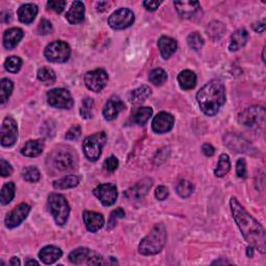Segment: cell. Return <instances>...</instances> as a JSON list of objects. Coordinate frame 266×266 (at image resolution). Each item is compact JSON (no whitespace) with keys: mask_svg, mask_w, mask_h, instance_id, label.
<instances>
[{"mask_svg":"<svg viewBox=\"0 0 266 266\" xmlns=\"http://www.w3.org/2000/svg\"><path fill=\"white\" fill-rule=\"evenodd\" d=\"M158 47L162 57L168 59L173 55L177 50V42L176 40L169 37H161L158 41Z\"/></svg>","mask_w":266,"mask_h":266,"instance_id":"4316f807","label":"cell"},{"mask_svg":"<svg viewBox=\"0 0 266 266\" xmlns=\"http://www.w3.org/2000/svg\"><path fill=\"white\" fill-rule=\"evenodd\" d=\"M83 220L90 232H97L104 225V218L102 214L94 211H84Z\"/></svg>","mask_w":266,"mask_h":266,"instance_id":"ffe728a7","label":"cell"},{"mask_svg":"<svg viewBox=\"0 0 266 266\" xmlns=\"http://www.w3.org/2000/svg\"><path fill=\"white\" fill-rule=\"evenodd\" d=\"M207 33L212 41H218L226 31L225 25L219 21H212L207 27Z\"/></svg>","mask_w":266,"mask_h":266,"instance_id":"4dcf8cb0","label":"cell"},{"mask_svg":"<svg viewBox=\"0 0 266 266\" xmlns=\"http://www.w3.org/2000/svg\"><path fill=\"white\" fill-rule=\"evenodd\" d=\"M187 44L193 50L199 51L204 46V39L198 32H193L187 37Z\"/></svg>","mask_w":266,"mask_h":266,"instance_id":"ab89813d","label":"cell"},{"mask_svg":"<svg viewBox=\"0 0 266 266\" xmlns=\"http://www.w3.org/2000/svg\"><path fill=\"white\" fill-rule=\"evenodd\" d=\"M167 242V230L162 224L154 226L151 232L140 243L139 251L144 256L158 254Z\"/></svg>","mask_w":266,"mask_h":266,"instance_id":"3957f363","label":"cell"},{"mask_svg":"<svg viewBox=\"0 0 266 266\" xmlns=\"http://www.w3.org/2000/svg\"><path fill=\"white\" fill-rule=\"evenodd\" d=\"M202 151L204 153V155L208 156V157L213 156L214 153H216V149H214L210 144H204L203 147H202Z\"/></svg>","mask_w":266,"mask_h":266,"instance_id":"db71d44e","label":"cell"},{"mask_svg":"<svg viewBox=\"0 0 266 266\" xmlns=\"http://www.w3.org/2000/svg\"><path fill=\"white\" fill-rule=\"evenodd\" d=\"M174 5L178 14L184 19L193 18L201 10V5L198 1H176Z\"/></svg>","mask_w":266,"mask_h":266,"instance_id":"d6986e66","label":"cell"},{"mask_svg":"<svg viewBox=\"0 0 266 266\" xmlns=\"http://www.w3.org/2000/svg\"><path fill=\"white\" fill-rule=\"evenodd\" d=\"M134 14L129 8H120L114 12L108 18V25L113 29H125L131 26L134 22Z\"/></svg>","mask_w":266,"mask_h":266,"instance_id":"30bf717a","label":"cell"},{"mask_svg":"<svg viewBox=\"0 0 266 266\" xmlns=\"http://www.w3.org/2000/svg\"><path fill=\"white\" fill-rule=\"evenodd\" d=\"M266 111L262 106H251L244 109L238 117V122L250 128L263 126L265 122Z\"/></svg>","mask_w":266,"mask_h":266,"instance_id":"52a82bcc","label":"cell"},{"mask_svg":"<svg viewBox=\"0 0 266 266\" xmlns=\"http://www.w3.org/2000/svg\"><path fill=\"white\" fill-rule=\"evenodd\" d=\"M119 167V160L116 156H110L108 157L105 161H104V169L107 171H110V173H113Z\"/></svg>","mask_w":266,"mask_h":266,"instance_id":"c3c4849f","label":"cell"},{"mask_svg":"<svg viewBox=\"0 0 266 266\" xmlns=\"http://www.w3.org/2000/svg\"><path fill=\"white\" fill-rule=\"evenodd\" d=\"M63 256V252L59 247L54 245H47L43 247L39 253V258L45 264H52Z\"/></svg>","mask_w":266,"mask_h":266,"instance_id":"603a6c76","label":"cell"},{"mask_svg":"<svg viewBox=\"0 0 266 266\" xmlns=\"http://www.w3.org/2000/svg\"><path fill=\"white\" fill-rule=\"evenodd\" d=\"M212 264L214 265V264H230V262L229 261H226V260H218V261H214V262H212Z\"/></svg>","mask_w":266,"mask_h":266,"instance_id":"6f0895ef","label":"cell"},{"mask_svg":"<svg viewBox=\"0 0 266 266\" xmlns=\"http://www.w3.org/2000/svg\"><path fill=\"white\" fill-rule=\"evenodd\" d=\"M45 57L52 63H65L71 54V49L64 41H54L45 49Z\"/></svg>","mask_w":266,"mask_h":266,"instance_id":"ba28073f","label":"cell"},{"mask_svg":"<svg viewBox=\"0 0 266 266\" xmlns=\"http://www.w3.org/2000/svg\"><path fill=\"white\" fill-rule=\"evenodd\" d=\"M230 169H231V162H230L229 156L227 155V154H221V155L219 156L218 167L216 170H214V174H216L217 177L221 178L229 173Z\"/></svg>","mask_w":266,"mask_h":266,"instance_id":"e575fe53","label":"cell"},{"mask_svg":"<svg viewBox=\"0 0 266 266\" xmlns=\"http://www.w3.org/2000/svg\"><path fill=\"white\" fill-rule=\"evenodd\" d=\"M196 100H198L201 110L206 116H216L226 101V90L224 84L218 80L208 82L199 91Z\"/></svg>","mask_w":266,"mask_h":266,"instance_id":"7a4b0ae2","label":"cell"},{"mask_svg":"<svg viewBox=\"0 0 266 266\" xmlns=\"http://www.w3.org/2000/svg\"><path fill=\"white\" fill-rule=\"evenodd\" d=\"M10 264H11V265H13V266H16V265H20V264H21V262L19 261V259H18V258H17V257H13L12 260L10 261Z\"/></svg>","mask_w":266,"mask_h":266,"instance_id":"9f6ffc18","label":"cell"},{"mask_svg":"<svg viewBox=\"0 0 266 266\" xmlns=\"http://www.w3.org/2000/svg\"><path fill=\"white\" fill-rule=\"evenodd\" d=\"M125 109V104L123 101L117 96L111 97L103 108V117L106 121H114L120 115V113Z\"/></svg>","mask_w":266,"mask_h":266,"instance_id":"e0dca14e","label":"cell"},{"mask_svg":"<svg viewBox=\"0 0 266 266\" xmlns=\"http://www.w3.org/2000/svg\"><path fill=\"white\" fill-rule=\"evenodd\" d=\"M124 217H125V211L122 208H118L114 210L110 213L109 220H108V225H109L108 229H113L117 224V220L120 218H123Z\"/></svg>","mask_w":266,"mask_h":266,"instance_id":"ee69618b","label":"cell"},{"mask_svg":"<svg viewBox=\"0 0 266 266\" xmlns=\"http://www.w3.org/2000/svg\"><path fill=\"white\" fill-rule=\"evenodd\" d=\"M47 100L50 106L59 109H70L74 105L71 94L66 89L51 90L47 94Z\"/></svg>","mask_w":266,"mask_h":266,"instance_id":"9c48e42d","label":"cell"},{"mask_svg":"<svg viewBox=\"0 0 266 266\" xmlns=\"http://www.w3.org/2000/svg\"><path fill=\"white\" fill-rule=\"evenodd\" d=\"M4 67L8 72L17 73L20 71L22 67V59L18 56H11L4 62Z\"/></svg>","mask_w":266,"mask_h":266,"instance_id":"b9f144b4","label":"cell"},{"mask_svg":"<svg viewBox=\"0 0 266 266\" xmlns=\"http://www.w3.org/2000/svg\"><path fill=\"white\" fill-rule=\"evenodd\" d=\"M178 82L182 90H192L196 84V75L191 70H184L178 75Z\"/></svg>","mask_w":266,"mask_h":266,"instance_id":"f1b7e54d","label":"cell"},{"mask_svg":"<svg viewBox=\"0 0 266 266\" xmlns=\"http://www.w3.org/2000/svg\"><path fill=\"white\" fill-rule=\"evenodd\" d=\"M248 41V33L244 28L237 29L231 37V43L229 45L230 51H237L242 48Z\"/></svg>","mask_w":266,"mask_h":266,"instance_id":"83f0119b","label":"cell"},{"mask_svg":"<svg viewBox=\"0 0 266 266\" xmlns=\"http://www.w3.org/2000/svg\"><path fill=\"white\" fill-rule=\"evenodd\" d=\"M236 175L239 178H245L246 177V165L244 159L240 158L238 159L236 164Z\"/></svg>","mask_w":266,"mask_h":266,"instance_id":"681fc988","label":"cell"},{"mask_svg":"<svg viewBox=\"0 0 266 266\" xmlns=\"http://www.w3.org/2000/svg\"><path fill=\"white\" fill-rule=\"evenodd\" d=\"M79 179L76 176H67L53 182V187L55 190H68L78 185Z\"/></svg>","mask_w":266,"mask_h":266,"instance_id":"836d02e7","label":"cell"},{"mask_svg":"<svg viewBox=\"0 0 266 266\" xmlns=\"http://www.w3.org/2000/svg\"><path fill=\"white\" fill-rule=\"evenodd\" d=\"M230 207L233 218L246 242L257 248L261 254L266 252L265 230L240 204L236 198H231Z\"/></svg>","mask_w":266,"mask_h":266,"instance_id":"6da1fadb","label":"cell"},{"mask_svg":"<svg viewBox=\"0 0 266 266\" xmlns=\"http://www.w3.org/2000/svg\"><path fill=\"white\" fill-rule=\"evenodd\" d=\"M0 169H1L2 177H7V176H11L13 174L12 166L8 164L7 161H5L4 159L0 160Z\"/></svg>","mask_w":266,"mask_h":266,"instance_id":"f907efd6","label":"cell"},{"mask_svg":"<svg viewBox=\"0 0 266 266\" xmlns=\"http://www.w3.org/2000/svg\"><path fill=\"white\" fill-rule=\"evenodd\" d=\"M246 254H247L248 257H251V258H252V257H253V246H248V247H247V252H246Z\"/></svg>","mask_w":266,"mask_h":266,"instance_id":"680465c9","label":"cell"},{"mask_svg":"<svg viewBox=\"0 0 266 266\" xmlns=\"http://www.w3.org/2000/svg\"><path fill=\"white\" fill-rule=\"evenodd\" d=\"M22 176L25 181L31 182V183H36L41 179L40 170L36 167H28L25 169L23 170Z\"/></svg>","mask_w":266,"mask_h":266,"instance_id":"60d3db41","label":"cell"},{"mask_svg":"<svg viewBox=\"0 0 266 266\" xmlns=\"http://www.w3.org/2000/svg\"><path fill=\"white\" fill-rule=\"evenodd\" d=\"M30 212V206L26 203H21L15 207L5 218V225L7 228L13 229L18 227L27 218Z\"/></svg>","mask_w":266,"mask_h":266,"instance_id":"9a60e30c","label":"cell"},{"mask_svg":"<svg viewBox=\"0 0 266 266\" xmlns=\"http://www.w3.org/2000/svg\"><path fill=\"white\" fill-rule=\"evenodd\" d=\"M176 191L181 198H188L193 192V185L191 181H188V180H181V181L177 184Z\"/></svg>","mask_w":266,"mask_h":266,"instance_id":"74e56055","label":"cell"},{"mask_svg":"<svg viewBox=\"0 0 266 266\" xmlns=\"http://www.w3.org/2000/svg\"><path fill=\"white\" fill-rule=\"evenodd\" d=\"M16 186L14 182H7L5 183L0 192V201H1L2 205H7L11 203L15 196Z\"/></svg>","mask_w":266,"mask_h":266,"instance_id":"d6a6232c","label":"cell"},{"mask_svg":"<svg viewBox=\"0 0 266 266\" xmlns=\"http://www.w3.org/2000/svg\"><path fill=\"white\" fill-rule=\"evenodd\" d=\"M38 78L44 84H53L56 80L55 72L48 67H43L38 71Z\"/></svg>","mask_w":266,"mask_h":266,"instance_id":"d590c367","label":"cell"},{"mask_svg":"<svg viewBox=\"0 0 266 266\" xmlns=\"http://www.w3.org/2000/svg\"><path fill=\"white\" fill-rule=\"evenodd\" d=\"M253 29L257 32H264L265 30V23L264 22H259L253 25Z\"/></svg>","mask_w":266,"mask_h":266,"instance_id":"11a10c76","label":"cell"},{"mask_svg":"<svg viewBox=\"0 0 266 266\" xmlns=\"http://www.w3.org/2000/svg\"><path fill=\"white\" fill-rule=\"evenodd\" d=\"M94 194L104 206L114 205L118 199V190L115 184L104 183L97 186L94 190Z\"/></svg>","mask_w":266,"mask_h":266,"instance_id":"5bb4252c","label":"cell"},{"mask_svg":"<svg viewBox=\"0 0 266 266\" xmlns=\"http://www.w3.org/2000/svg\"><path fill=\"white\" fill-rule=\"evenodd\" d=\"M225 144L229 148L233 149L236 152L250 153L248 148L251 147V145L248 144L247 141L243 140L242 136H239L237 134H228L225 139Z\"/></svg>","mask_w":266,"mask_h":266,"instance_id":"44dd1931","label":"cell"},{"mask_svg":"<svg viewBox=\"0 0 266 266\" xmlns=\"http://www.w3.org/2000/svg\"><path fill=\"white\" fill-rule=\"evenodd\" d=\"M80 135H81L80 126L75 125L69 129V131L66 133L65 137L68 141H75V140H78Z\"/></svg>","mask_w":266,"mask_h":266,"instance_id":"7dc6e473","label":"cell"},{"mask_svg":"<svg viewBox=\"0 0 266 266\" xmlns=\"http://www.w3.org/2000/svg\"><path fill=\"white\" fill-rule=\"evenodd\" d=\"M152 94L151 89L148 85H142V87L134 90L130 95V101L133 104H141V103L147 100Z\"/></svg>","mask_w":266,"mask_h":266,"instance_id":"f546056e","label":"cell"},{"mask_svg":"<svg viewBox=\"0 0 266 266\" xmlns=\"http://www.w3.org/2000/svg\"><path fill=\"white\" fill-rule=\"evenodd\" d=\"M25 264H26V265H30V264H36V265H38L39 262L36 261V260H28V261H26V263H25Z\"/></svg>","mask_w":266,"mask_h":266,"instance_id":"91938a15","label":"cell"},{"mask_svg":"<svg viewBox=\"0 0 266 266\" xmlns=\"http://www.w3.org/2000/svg\"><path fill=\"white\" fill-rule=\"evenodd\" d=\"M93 108H94V100L91 98H85L82 101V105L80 108V115L83 119H91L93 117Z\"/></svg>","mask_w":266,"mask_h":266,"instance_id":"7bdbcfd3","label":"cell"},{"mask_svg":"<svg viewBox=\"0 0 266 266\" xmlns=\"http://www.w3.org/2000/svg\"><path fill=\"white\" fill-rule=\"evenodd\" d=\"M153 185L152 179H144L140 181L133 187L129 188V190L124 193V195L129 200H141L144 196L148 193L149 190Z\"/></svg>","mask_w":266,"mask_h":266,"instance_id":"ac0fdd59","label":"cell"},{"mask_svg":"<svg viewBox=\"0 0 266 266\" xmlns=\"http://www.w3.org/2000/svg\"><path fill=\"white\" fill-rule=\"evenodd\" d=\"M66 4L67 2L64 1V0H50V1L47 2V7L49 10L59 14L64 11Z\"/></svg>","mask_w":266,"mask_h":266,"instance_id":"f6af8a7d","label":"cell"},{"mask_svg":"<svg viewBox=\"0 0 266 266\" xmlns=\"http://www.w3.org/2000/svg\"><path fill=\"white\" fill-rule=\"evenodd\" d=\"M0 84H1V105L3 106L11 96L14 89V84L12 80L7 78H3Z\"/></svg>","mask_w":266,"mask_h":266,"instance_id":"f35d334b","label":"cell"},{"mask_svg":"<svg viewBox=\"0 0 266 266\" xmlns=\"http://www.w3.org/2000/svg\"><path fill=\"white\" fill-rule=\"evenodd\" d=\"M44 147H45V144L43 140L28 141L23 145L21 153H22V155L26 157H37L41 155L43 150H44Z\"/></svg>","mask_w":266,"mask_h":266,"instance_id":"d4e9b609","label":"cell"},{"mask_svg":"<svg viewBox=\"0 0 266 266\" xmlns=\"http://www.w3.org/2000/svg\"><path fill=\"white\" fill-rule=\"evenodd\" d=\"M149 80L155 85H162L168 80V73L164 69H154L149 75Z\"/></svg>","mask_w":266,"mask_h":266,"instance_id":"8d00e7d4","label":"cell"},{"mask_svg":"<svg viewBox=\"0 0 266 266\" xmlns=\"http://www.w3.org/2000/svg\"><path fill=\"white\" fill-rule=\"evenodd\" d=\"M106 143V134L105 132H98L93 135L88 136L83 141L82 150L84 156L90 161H96L100 158L102 149Z\"/></svg>","mask_w":266,"mask_h":266,"instance_id":"5b68a950","label":"cell"},{"mask_svg":"<svg viewBox=\"0 0 266 266\" xmlns=\"http://www.w3.org/2000/svg\"><path fill=\"white\" fill-rule=\"evenodd\" d=\"M84 13L85 7L83 2L74 1L70 7V10L68 11L66 15V18L71 24H78L83 21Z\"/></svg>","mask_w":266,"mask_h":266,"instance_id":"cb8c5ba5","label":"cell"},{"mask_svg":"<svg viewBox=\"0 0 266 266\" xmlns=\"http://www.w3.org/2000/svg\"><path fill=\"white\" fill-rule=\"evenodd\" d=\"M48 209L58 226H64L70 214V206L63 194L51 193L48 196Z\"/></svg>","mask_w":266,"mask_h":266,"instance_id":"277c9868","label":"cell"},{"mask_svg":"<svg viewBox=\"0 0 266 266\" xmlns=\"http://www.w3.org/2000/svg\"><path fill=\"white\" fill-rule=\"evenodd\" d=\"M38 15V6L33 3H26L18 10L19 20L24 24H30Z\"/></svg>","mask_w":266,"mask_h":266,"instance_id":"484cf974","label":"cell"},{"mask_svg":"<svg viewBox=\"0 0 266 266\" xmlns=\"http://www.w3.org/2000/svg\"><path fill=\"white\" fill-rule=\"evenodd\" d=\"M75 154L71 148L57 149L53 154V165L59 170H68L75 166Z\"/></svg>","mask_w":266,"mask_h":266,"instance_id":"4fadbf2b","label":"cell"},{"mask_svg":"<svg viewBox=\"0 0 266 266\" xmlns=\"http://www.w3.org/2000/svg\"><path fill=\"white\" fill-rule=\"evenodd\" d=\"M153 114V109L151 107H140L137 108L132 116L133 122L137 125H145L149 121Z\"/></svg>","mask_w":266,"mask_h":266,"instance_id":"1f68e13d","label":"cell"},{"mask_svg":"<svg viewBox=\"0 0 266 266\" xmlns=\"http://www.w3.org/2000/svg\"><path fill=\"white\" fill-rule=\"evenodd\" d=\"M108 81V75L103 69L90 71L84 76V83L87 88L95 93L101 92L106 87Z\"/></svg>","mask_w":266,"mask_h":266,"instance_id":"8fae6325","label":"cell"},{"mask_svg":"<svg viewBox=\"0 0 266 266\" xmlns=\"http://www.w3.org/2000/svg\"><path fill=\"white\" fill-rule=\"evenodd\" d=\"M69 260L71 263L76 265H100L105 264L102 256L98 253L94 252L88 247L76 248L70 255Z\"/></svg>","mask_w":266,"mask_h":266,"instance_id":"8992f818","label":"cell"},{"mask_svg":"<svg viewBox=\"0 0 266 266\" xmlns=\"http://www.w3.org/2000/svg\"><path fill=\"white\" fill-rule=\"evenodd\" d=\"M155 196H156V199L159 200V201H165L168 198V196H169V190H168V187H166L164 185L158 186L156 188Z\"/></svg>","mask_w":266,"mask_h":266,"instance_id":"816d5d0a","label":"cell"},{"mask_svg":"<svg viewBox=\"0 0 266 266\" xmlns=\"http://www.w3.org/2000/svg\"><path fill=\"white\" fill-rule=\"evenodd\" d=\"M175 123V119L169 113H159L155 118H154L153 122H152V128L153 131L162 134V133H167L171 130Z\"/></svg>","mask_w":266,"mask_h":266,"instance_id":"2e32d148","label":"cell"},{"mask_svg":"<svg viewBox=\"0 0 266 266\" xmlns=\"http://www.w3.org/2000/svg\"><path fill=\"white\" fill-rule=\"evenodd\" d=\"M52 30H53L52 24H51V22H49L48 20L43 19L40 22L39 27H38L39 34H42V36H46V34H49V33L52 32Z\"/></svg>","mask_w":266,"mask_h":266,"instance_id":"bcb514c9","label":"cell"},{"mask_svg":"<svg viewBox=\"0 0 266 266\" xmlns=\"http://www.w3.org/2000/svg\"><path fill=\"white\" fill-rule=\"evenodd\" d=\"M24 37V32L20 28H10L7 29L3 34V46L5 49L11 50L14 49L19 44L20 41Z\"/></svg>","mask_w":266,"mask_h":266,"instance_id":"7402d4cb","label":"cell"},{"mask_svg":"<svg viewBox=\"0 0 266 266\" xmlns=\"http://www.w3.org/2000/svg\"><path fill=\"white\" fill-rule=\"evenodd\" d=\"M18 137V126L16 120L12 116H7L1 126V145L3 147H12Z\"/></svg>","mask_w":266,"mask_h":266,"instance_id":"7c38bea8","label":"cell"},{"mask_svg":"<svg viewBox=\"0 0 266 266\" xmlns=\"http://www.w3.org/2000/svg\"><path fill=\"white\" fill-rule=\"evenodd\" d=\"M144 6L147 8L148 11H156L157 8L159 7V5L161 4V1H157V0H155V1H144L143 2Z\"/></svg>","mask_w":266,"mask_h":266,"instance_id":"f5cc1de1","label":"cell"}]
</instances>
